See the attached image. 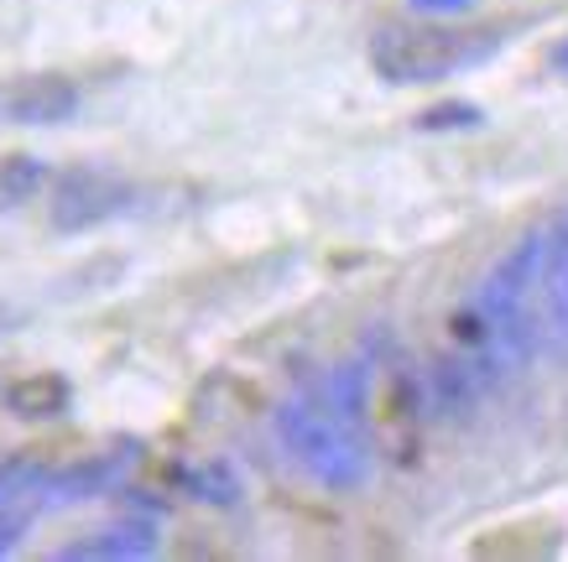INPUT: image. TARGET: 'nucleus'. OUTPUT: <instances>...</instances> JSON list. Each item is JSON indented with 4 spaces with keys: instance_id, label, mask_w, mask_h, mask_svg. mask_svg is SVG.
Masks as SVG:
<instances>
[{
    "instance_id": "obj_4",
    "label": "nucleus",
    "mask_w": 568,
    "mask_h": 562,
    "mask_svg": "<svg viewBox=\"0 0 568 562\" xmlns=\"http://www.w3.org/2000/svg\"><path fill=\"white\" fill-rule=\"evenodd\" d=\"M537 328L552 359H568V204L542 224V276H537Z\"/></svg>"
},
{
    "instance_id": "obj_11",
    "label": "nucleus",
    "mask_w": 568,
    "mask_h": 562,
    "mask_svg": "<svg viewBox=\"0 0 568 562\" xmlns=\"http://www.w3.org/2000/svg\"><path fill=\"white\" fill-rule=\"evenodd\" d=\"M552 63H558V69L568 73V37H564V42H558V48H552Z\"/></svg>"
},
{
    "instance_id": "obj_2",
    "label": "nucleus",
    "mask_w": 568,
    "mask_h": 562,
    "mask_svg": "<svg viewBox=\"0 0 568 562\" xmlns=\"http://www.w3.org/2000/svg\"><path fill=\"white\" fill-rule=\"evenodd\" d=\"M500 32L480 27H448V21H396L371 37V69L386 84H444L454 73L480 69L485 58H496Z\"/></svg>"
},
{
    "instance_id": "obj_5",
    "label": "nucleus",
    "mask_w": 568,
    "mask_h": 562,
    "mask_svg": "<svg viewBox=\"0 0 568 562\" xmlns=\"http://www.w3.org/2000/svg\"><path fill=\"white\" fill-rule=\"evenodd\" d=\"M79 84L63 79V73H32V79H17V84L0 89V120L6 125H63V120L79 115Z\"/></svg>"
},
{
    "instance_id": "obj_9",
    "label": "nucleus",
    "mask_w": 568,
    "mask_h": 562,
    "mask_svg": "<svg viewBox=\"0 0 568 562\" xmlns=\"http://www.w3.org/2000/svg\"><path fill=\"white\" fill-rule=\"evenodd\" d=\"M485 120L480 104H465V100H454V104H438V110H428V115L417 120L423 131H475Z\"/></svg>"
},
{
    "instance_id": "obj_1",
    "label": "nucleus",
    "mask_w": 568,
    "mask_h": 562,
    "mask_svg": "<svg viewBox=\"0 0 568 562\" xmlns=\"http://www.w3.org/2000/svg\"><path fill=\"white\" fill-rule=\"evenodd\" d=\"M365 365H339V370L303 380L282 407H276V432L293 453V463L313 484L334 494L361 490L371 479V438H365Z\"/></svg>"
},
{
    "instance_id": "obj_10",
    "label": "nucleus",
    "mask_w": 568,
    "mask_h": 562,
    "mask_svg": "<svg viewBox=\"0 0 568 562\" xmlns=\"http://www.w3.org/2000/svg\"><path fill=\"white\" fill-rule=\"evenodd\" d=\"M407 6H413L417 17H459V11H469V6H475V0H407Z\"/></svg>"
},
{
    "instance_id": "obj_8",
    "label": "nucleus",
    "mask_w": 568,
    "mask_h": 562,
    "mask_svg": "<svg viewBox=\"0 0 568 562\" xmlns=\"http://www.w3.org/2000/svg\"><path fill=\"white\" fill-rule=\"evenodd\" d=\"M63 407H69V386L58 375H32V380L11 386V411L17 417H58Z\"/></svg>"
},
{
    "instance_id": "obj_6",
    "label": "nucleus",
    "mask_w": 568,
    "mask_h": 562,
    "mask_svg": "<svg viewBox=\"0 0 568 562\" xmlns=\"http://www.w3.org/2000/svg\"><path fill=\"white\" fill-rule=\"evenodd\" d=\"M156 552V531H152V521H121V527H110V531H100L94 542H84V546H63L58 558H152Z\"/></svg>"
},
{
    "instance_id": "obj_7",
    "label": "nucleus",
    "mask_w": 568,
    "mask_h": 562,
    "mask_svg": "<svg viewBox=\"0 0 568 562\" xmlns=\"http://www.w3.org/2000/svg\"><path fill=\"white\" fill-rule=\"evenodd\" d=\"M42 187H48V167H42V156H27V152L0 156V208L32 204Z\"/></svg>"
},
{
    "instance_id": "obj_3",
    "label": "nucleus",
    "mask_w": 568,
    "mask_h": 562,
    "mask_svg": "<svg viewBox=\"0 0 568 562\" xmlns=\"http://www.w3.org/2000/svg\"><path fill=\"white\" fill-rule=\"evenodd\" d=\"M131 204H136V187L110 167H69L48 183V224L58 235H84L94 224L125 214Z\"/></svg>"
}]
</instances>
